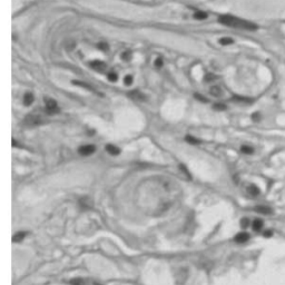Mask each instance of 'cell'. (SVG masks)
<instances>
[{"label": "cell", "instance_id": "6da1fadb", "mask_svg": "<svg viewBox=\"0 0 285 285\" xmlns=\"http://www.w3.org/2000/svg\"><path fill=\"white\" fill-rule=\"evenodd\" d=\"M218 21H220V24L225 25V26L237 28V29H243V30L254 31L257 29V26L253 24V22H251V21L244 20V19H240V18L237 17H233V16H230V15L220 16L218 18Z\"/></svg>", "mask_w": 285, "mask_h": 285}, {"label": "cell", "instance_id": "7a4b0ae2", "mask_svg": "<svg viewBox=\"0 0 285 285\" xmlns=\"http://www.w3.org/2000/svg\"><path fill=\"white\" fill-rule=\"evenodd\" d=\"M45 123V119L44 117L40 116V115H37V114H31V115H28L25 119V124L28 125V126H38V125H41Z\"/></svg>", "mask_w": 285, "mask_h": 285}, {"label": "cell", "instance_id": "3957f363", "mask_svg": "<svg viewBox=\"0 0 285 285\" xmlns=\"http://www.w3.org/2000/svg\"><path fill=\"white\" fill-rule=\"evenodd\" d=\"M46 111L49 115L59 113V108L54 99H46Z\"/></svg>", "mask_w": 285, "mask_h": 285}, {"label": "cell", "instance_id": "277c9868", "mask_svg": "<svg viewBox=\"0 0 285 285\" xmlns=\"http://www.w3.org/2000/svg\"><path fill=\"white\" fill-rule=\"evenodd\" d=\"M94 151H95L94 145H84L78 149V153L83 156H89V155L94 154Z\"/></svg>", "mask_w": 285, "mask_h": 285}, {"label": "cell", "instance_id": "5b68a950", "mask_svg": "<svg viewBox=\"0 0 285 285\" xmlns=\"http://www.w3.org/2000/svg\"><path fill=\"white\" fill-rule=\"evenodd\" d=\"M90 67L93 69H95L96 71H99V72H101V71H104L105 69H106V64L105 62H103V61H98V60H96V61H93V62H90Z\"/></svg>", "mask_w": 285, "mask_h": 285}, {"label": "cell", "instance_id": "8992f818", "mask_svg": "<svg viewBox=\"0 0 285 285\" xmlns=\"http://www.w3.org/2000/svg\"><path fill=\"white\" fill-rule=\"evenodd\" d=\"M248 240H250V235H248L247 233H245V232L238 233L236 236L234 237V240H235L236 243H245V242Z\"/></svg>", "mask_w": 285, "mask_h": 285}, {"label": "cell", "instance_id": "52a82bcc", "mask_svg": "<svg viewBox=\"0 0 285 285\" xmlns=\"http://www.w3.org/2000/svg\"><path fill=\"white\" fill-rule=\"evenodd\" d=\"M187 276H188V271H187L186 268H182V270L179 271L178 274H177V277H178L177 283H178V284H183V283L187 280Z\"/></svg>", "mask_w": 285, "mask_h": 285}, {"label": "cell", "instance_id": "ba28073f", "mask_svg": "<svg viewBox=\"0 0 285 285\" xmlns=\"http://www.w3.org/2000/svg\"><path fill=\"white\" fill-rule=\"evenodd\" d=\"M129 96H131L134 100L139 101V103L146 100V97H145L141 93H138V91H131V93H129Z\"/></svg>", "mask_w": 285, "mask_h": 285}, {"label": "cell", "instance_id": "9c48e42d", "mask_svg": "<svg viewBox=\"0 0 285 285\" xmlns=\"http://www.w3.org/2000/svg\"><path fill=\"white\" fill-rule=\"evenodd\" d=\"M255 210H256V212H258L260 214H264V215H270V214L272 213V210L270 208V207L263 206V205H261V206H257L256 208H255Z\"/></svg>", "mask_w": 285, "mask_h": 285}, {"label": "cell", "instance_id": "30bf717a", "mask_svg": "<svg viewBox=\"0 0 285 285\" xmlns=\"http://www.w3.org/2000/svg\"><path fill=\"white\" fill-rule=\"evenodd\" d=\"M106 151H108L110 155H114V156H116V155H118L120 153L119 148L116 147V146H114V145H107V146H106Z\"/></svg>", "mask_w": 285, "mask_h": 285}, {"label": "cell", "instance_id": "8fae6325", "mask_svg": "<svg viewBox=\"0 0 285 285\" xmlns=\"http://www.w3.org/2000/svg\"><path fill=\"white\" fill-rule=\"evenodd\" d=\"M247 193L251 196L255 197V196H257L260 194V189H258V187L256 185H250L247 187Z\"/></svg>", "mask_w": 285, "mask_h": 285}, {"label": "cell", "instance_id": "7c38bea8", "mask_svg": "<svg viewBox=\"0 0 285 285\" xmlns=\"http://www.w3.org/2000/svg\"><path fill=\"white\" fill-rule=\"evenodd\" d=\"M24 103L26 106H30L34 103V95L31 93H27L24 97Z\"/></svg>", "mask_w": 285, "mask_h": 285}, {"label": "cell", "instance_id": "4fadbf2b", "mask_svg": "<svg viewBox=\"0 0 285 285\" xmlns=\"http://www.w3.org/2000/svg\"><path fill=\"white\" fill-rule=\"evenodd\" d=\"M25 236H26V233H25V232H18L17 234H15L14 236H12V242H14V243L21 242V240L25 238Z\"/></svg>", "mask_w": 285, "mask_h": 285}, {"label": "cell", "instance_id": "5bb4252c", "mask_svg": "<svg viewBox=\"0 0 285 285\" xmlns=\"http://www.w3.org/2000/svg\"><path fill=\"white\" fill-rule=\"evenodd\" d=\"M210 94H212L214 97H220L222 96V94H223V91H222V89H220V87L213 86L212 88H210Z\"/></svg>", "mask_w": 285, "mask_h": 285}, {"label": "cell", "instance_id": "9a60e30c", "mask_svg": "<svg viewBox=\"0 0 285 285\" xmlns=\"http://www.w3.org/2000/svg\"><path fill=\"white\" fill-rule=\"evenodd\" d=\"M252 227H253V230H256V232L261 230L262 227H263V220H255L254 222H253V224H252Z\"/></svg>", "mask_w": 285, "mask_h": 285}, {"label": "cell", "instance_id": "2e32d148", "mask_svg": "<svg viewBox=\"0 0 285 285\" xmlns=\"http://www.w3.org/2000/svg\"><path fill=\"white\" fill-rule=\"evenodd\" d=\"M79 204H80L83 207H87V208L91 206V202H90V199L88 198V197H84V198H81L80 200H79Z\"/></svg>", "mask_w": 285, "mask_h": 285}, {"label": "cell", "instance_id": "e0dca14e", "mask_svg": "<svg viewBox=\"0 0 285 285\" xmlns=\"http://www.w3.org/2000/svg\"><path fill=\"white\" fill-rule=\"evenodd\" d=\"M194 18L198 19V20H203V19H206L207 18V14L204 12V11H196L195 14H194Z\"/></svg>", "mask_w": 285, "mask_h": 285}, {"label": "cell", "instance_id": "ac0fdd59", "mask_svg": "<svg viewBox=\"0 0 285 285\" xmlns=\"http://www.w3.org/2000/svg\"><path fill=\"white\" fill-rule=\"evenodd\" d=\"M72 84H75V85H77V86L84 87V88H86L87 90H93V91H94V88H93V87H90L89 85H88V84H85V83H83V81L74 80V81H72Z\"/></svg>", "mask_w": 285, "mask_h": 285}, {"label": "cell", "instance_id": "d6986e66", "mask_svg": "<svg viewBox=\"0 0 285 285\" xmlns=\"http://www.w3.org/2000/svg\"><path fill=\"white\" fill-rule=\"evenodd\" d=\"M234 42V40L232 39V38H228V37H224V38H220V44L223 46H226V45H232Z\"/></svg>", "mask_w": 285, "mask_h": 285}, {"label": "cell", "instance_id": "ffe728a7", "mask_svg": "<svg viewBox=\"0 0 285 285\" xmlns=\"http://www.w3.org/2000/svg\"><path fill=\"white\" fill-rule=\"evenodd\" d=\"M240 151L243 153V154H253V151H254V149L251 147V146H246V145H244V146H242L240 147Z\"/></svg>", "mask_w": 285, "mask_h": 285}, {"label": "cell", "instance_id": "44dd1931", "mask_svg": "<svg viewBox=\"0 0 285 285\" xmlns=\"http://www.w3.org/2000/svg\"><path fill=\"white\" fill-rule=\"evenodd\" d=\"M186 141H188L189 144H193V145H197L200 143L198 139H196V138L193 137V136H186Z\"/></svg>", "mask_w": 285, "mask_h": 285}, {"label": "cell", "instance_id": "7402d4cb", "mask_svg": "<svg viewBox=\"0 0 285 285\" xmlns=\"http://www.w3.org/2000/svg\"><path fill=\"white\" fill-rule=\"evenodd\" d=\"M213 108L215 110H220V111H222V110L226 109V105H224V104H222V103H218V104H215V105L213 106Z\"/></svg>", "mask_w": 285, "mask_h": 285}, {"label": "cell", "instance_id": "603a6c76", "mask_svg": "<svg viewBox=\"0 0 285 285\" xmlns=\"http://www.w3.org/2000/svg\"><path fill=\"white\" fill-rule=\"evenodd\" d=\"M131 51H125L123 55H121V59L123 60H126V61H128V60H131Z\"/></svg>", "mask_w": 285, "mask_h": 285}, {"label": "cell", "instance_id": "cb8c5ba5", "mask_svg": "<svg viewBox=\"0 0 285 285\" xmlns=\"http://www.w3.org/2000/svg\"><path fill=\"white\" fill-rule=\"evenodd\" d=\"M107 78H108V80H110V81H117L118 76H117V74H115V72H110V74H108Z\"/></svg>", "mask_w": 285, "mask_h": 285}, {"label": "cell", "instance_id": "d4e9b609", "mask_svg": "<svg viewBox=\"0 0 285 285\" xmlns=\"http://www.w3.org/2000/svg\"><path fill=\"white\" fill-rule=\"evenodd\" d=\"M131 83H133V77H131V75H127L124 78V84L129 86V85H131Z\"/></svg>", "mask_w": 285, "mask_h": 285}, {"label": "cell", "instance_id": "484cf974", "mask_svg": "<svg viewBox=\"0 0 285 285\" xmlns=\"http://www.w3.org/2000/svg\"><path fill=\"white\" fill-rule=\"evenodd\" d=\"M215 78H216V77H215V75H213V74H208V75H206L205 77H204V81L208 83V81H212V80H214Z\"/></svg>", "mask_w": 285, "mask_h": 285}, {"label": "cell", "instance_id": "4316f807", "mask_svg": "<svg viewBox=\"0 0 285 285\" xmlns=\"http://www.w3.org/2000/svg\"><path fill=\"white\" fill-rule=\"evenodd\" d=\"M248 225H250V220H248V218H243V220H240V226L243 227V228H246Z\"/></svg>", "mask_w": 285, "mask_h": 285}, {"label": "cell", "instance_id": "83f0119b", "mask_svg": "<svg viewBox=\"0 0 285 285\" xmlns=\"http://www.w3.org/2000/svg\"><path fill=\"white\" fill-rule=\"evenodd\" d=\"M97 47H98L100 50H103V51H106L107 49H108V45H107V44H105V42H99Z\"/></svg>", "mask_w": 285, "mask_h": 285}, {"label": "cell", "instance_id": "f1b7e54d", "mask_svg": "<svg viewBox=\"0 0 285 285\" xmlns=\"http://www.w3.org/2000/svg\"><path fill=\"white\" fill-rule=\"evenodd\" d=\"M195 98H196V99L200 100V101H203V103H206V101H207L206 98H205V97H203V96H200L199 94H195Z\"/></svg>", "mask_w": 285, "mask_h": 285}, {"label": "cell", "instance_id": "f546056e", "mask_svg": "<svg viewBox=\"0 0 285 285\" xmlns=\"http://www.w3.org/2000/svg\"><path fill=\"white\" fill-rule=\"evenodd\" d=\"M155 66H156V67H161V66H163V60H161V57H158V58L156 59V61H155Z\"/></svg>", "mask_w": 285, "mask_h": 285}, {"label": "cell", "instance_id": "4dcf8cb0", "mask_svg": "<svg viewBox=\"0 0 285 285\" xmlns=\"http://www.w3.org/2000/svg\"><path fill=\"white\" fill-rule=\"evenodd\" d=\"M252 118H253V120H255V121H258V120L261 119V116H260L258 113H255L252 115Z\"/></svg>", "mask_w": 285, "mask_h": 285}, {"label": "cell", "instance_id": "1f68e13d", "mask_svg": "<svg viewBox=\"0 0 285 285\" xmlns=\"http://www.w3.org/2000/svg\"><path fill=\"white\" fill-rule=\"evenodd\" d=\"M272 235H273V233H272L271 230H265V233H264L265 237H270V236H272Z\"/></svg>", "mask_w": 285, "mask_h": 285}, {"label": "cell", "instance_id": "d6a6232c", "mask_svg": "<svg viewBox=\"0 0 285 285\" xmlns=\"http://www.w3.org/2000/svg\"><path fill=\"white\" fill-rule=\"evenodd\" d=\"M94 285H100V284H97V283H95V284H94Z\"/></svg>", "mask_w": 285, "mask_h": 285}]
</instances>
